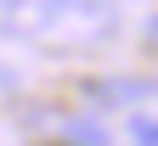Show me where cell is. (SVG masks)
<instances>
[{"instance_id": "277c9868", "label": "cell", "mask_w": 158, "mask_h": 146, "mask_svg": "<svg viewBox=\"0 0 158 146\" xmlns=\"http://www.w3.org/2000/svg\"><path fill=\"white\" fill-rule=\"evenodd\" d=\"M11 85H17V73H11V68H0V90H11Z\"/></svg>"}, {"instance_id": "6da1fadb", "label": "cell", "mask_w": 158, "mask_h": 146, "mask_svg": "<svg viewBox=\"0 0 158 146\" xmlns=\"http://www.w3.org/2000/svg\"><path fill=\"white\" fill-rule=\"evenodd\" d=\"M73 23H107V6L96 0H0V34H51Z\"/></svg>"}, {"instance_id": "3957f363", "label": "cell", "mask_w": 158, "mask_h": 146, "mask_svg": "<svg viewBox=\"0 0 158 146\" xmlns=\"http://www.w3.org/2000/svg\"><path fill=\"white\" fill-rule=\"evenodd\" d=\"M130 135H135V146H158V124L152 118H130Z\"/></svg>"}, {"instance_id": "7a4b0ae2", "label": "cell", "mask_w": 158, "mask_h": 146, "mask_svg": "<svg viewBox=\"0 0 158 146\" xmlns=\"http://www.w3.org/2000/svg\"><path fill=\"white\" fill-rule=\"evenodd\" d=\"M62 135L79 140V146H107V129H102V124H79L73 118V124H62Z\"/></svg>"}]
</instances>
